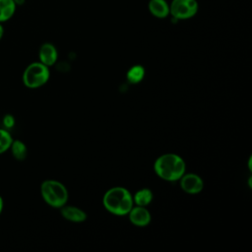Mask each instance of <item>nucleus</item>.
I'll return each mask as SVG.
<instances>
[{"mask_svg": "<svg viewBox=\"0 0 252 252\" xmlns=\"http://www.w3.org/2000/svg\"><path fill=\"white\" fill-rule=\"evenodd\" d=\"M102 203L109 213L116 216L128 215L134 205L132 194L128 189L120 186L108 189L103 196Z\"/></svg>", "mask_w": 252, "mask_h": 252, "instance_id": "nucleus-1", "label": "nucleus"}, {"mask_svg": "<svg viewBox=\"0 0 252 252\" xmlns=\"http://www.w3.org/2000/svg\"><path fill=\"white\" fill-rule=\"evenodd\" d=\"M155 172L167 181H176L185 173V162L175 154H164L158 157L154 164Z\"/></svg>", "mask_w": 252, "mask_h": 252, "instance_id": "nucleus-2", "label": "nucleus"}, {"mask_svg": "<svg viewBox=\"0 0 252 252\" xmlns=\"http://www.w3.org/2000/svg\"><path fill=\"white\" fill-rule=\"evenodd\" d=\"M40 193L45 203L53 208H61L68 201L66 187L57 180H44L40 185Z\"/></svg>", "mask_w": 252, "mask_h": 252, "instance_id": "nucleus-3", "label": "nucleus"}, {"mask_svg": "<svg viewBox=\"0 0 252 252\" xmlns=\"http://www.w3.org/2000/svg\"><path fill=\"white\" fill-rule=\"evenodd\" d=\"M49 76V69L46 65L41 62H32L23 73V83L29 89H37L48 81Z\"/></svg>", "mask_w": 252, "mask_h": 252, "instance_id": "nucleus-4", "label": "nucleus"}, {"mask_svg": "<svg viewBox=\"0 0 252 252\" xmlns=\"http://www.w3.org/2000/svg\"><path fill=\"white\" fill-rule=\"evenodd\" d=\"M199 10L197 0H172L169 4V15L175 20H188L193 18Z\"/></svg>", "mask_w": 252, "mask_h": 252, "instance_id": "nucleus-5", "label": "nucleus"}, {"mask_svg": "<svg viewBox=\"0 0 252 252\" xmlns=\"http://www.w3.org/2000/svg\"><path fill=\"white\" fill-rule=\"evenodd\" d=\"M179 180L182 190L189 194H197L201 192L204 187L202 178L195 173H184Z\"/></svg>", "mask_w": 252, "mask_h": 252, "instance_id": "nucleus-6", "label": "nucleus"}, {"mask_svg": "<svg viewBox=\"0 0 252 252\" xmlns=\"http://www.w3.org/2000/svg\"><path fill=\"white\" fill-rule=\"evenodd\" d=\"M130 221L137 226H145L151 221V214L146 207L133 206L128 213Z\"/></svg>", "mask_w": 252, "mask_h": 252, "instance_id": "nucleus-7", "label": "nucleus"}, {"mask_svg": "<svg viewBox=\"0 0 252 252\" xmlns=\"http://www.w3.org/2000/svg\"><path fill=\"white\" fill-rule=\"evenodd\" d=\"M38 57H39V62L49 67L56 62L58 57V52L56 47L52 43L45 42L41 44V46L39 47Z\"/></svg>", "mask_w": 252, "mask_h": 252, "instance_id": "nucleus-8", "label": "nucleus"}, {"mask_svg": "<svg viewBox=\"0 0 252 252\" xmlns=\"http://www.w3.org/2000/svg\"><path fill=\"white\" fill-rule=\"evenodd\" d=\"M61 209V215L67 220L73 222H83L87 220V214L82 209L75 206L64 205Z\"/></svg>", "mask_w": 252, "mask_h": 252, "instance_id": "nucleus-9", "label": "nucleus"}, {"mask_svg": "<svg viewBox=\"0 0 252 252\" xmlns=\"http://www.w3.org/2000/svg\"><path fill=\"white\" fill-rule=\"evenodd\" d=\"M148 9L158 19H164L169 15V4L166 0H150Z\"/></svg>", "mask_w": 252, "mask_h": 252, "instance_id": "nucleus-10", "label": "nucleus"}, {"mask_svg": "<svg viewBox=\"0 0 252 252\" xmlns=\"http://www.w3.org/2000/svg\"><path fill=\"white\" fill-rule=\"evenodd\" d=\"M17 5L14 0H0V23L9 21L15 14Z\"/></svg>", "mask_w": 252, "mask_h": 252, "instance_id": "nucleus-11", "label": "nucleus"}, {"mask_svg": "<svg viewBox=\"0 0 252 252\" xmlns=\"http://www.w3.org/2000/svg\"><path fill=\"white\" fill-rule=\"evenodd\" d=\"M153 200V192L148 189V188H143L138 190L134 197H133V202L137 206H143L147 207Z\"/></svg>", "mask_w": 252, "mask_h": 252, "instance_id": "nucleus-12", "label": "nucleus"}, {"mask_svg": "<svg viewBox=\"0 0 252 252\" xmlns=\"http://www.w3.org/2000/svg\"><path fill=\"white\" fill-rule=\"evenodd\" d=\"M13 157L17 160H24L28 155V149L24 142L20 140H13L10 149Z\"/></svg>", "mask_w": 252, "mask_h": 252, "instance_id": "nucleus-13", "label": "nucleus"}, {"mask_svg": "<svg viewBox=\"0 0 252 252\" xmlns=\"http://www.w3.org/2000/svg\"><path fill=\"white\" fill-rule=\"evenodd\" d=\"M145 77V69L141 65L132 66L127 72V80L132 84L141 82Z\"/></svg>", "mask_w": 252, "mask_h": 252, "instance_id": "nucleus-14", "label": "nucleus"}, {"mask_svg": "<svg viewBox=\"0 0 252 252\" xmlns=\"http://www.w3.org/2000/svg\"><path fill=\"white\" fill-rule=\"evenodd\" d=\"M13 142V138L9 131L5 128H0V155L8 151Z\"/></svg>", "mask_w": 252, "mask_h": 252, "instance_id": "nucleus-15", "label": "nucleus"}, {"mask_svg": "<svg viewBox=\"0 0 252 252\" xmlns=\"http://www.w3.org/2000/svg\"><path fill=\"white\" fill-rule=\"evenodd\" d=\"M3 125L5 126V129L12 128L15 125V118L12 114H6L3 117Z\"/></svg>", "mask_w": 252, "mask_h": 252, "instance_id": "nucleus-16", "label": "nucleus"}, {"mask_svg": "<svg viewBox=\"0 0 252 252\" xmlns=\"http://www.w3.org/2000/svg\"><path fill=\"white\" fill-rule=\"evenodd\" d=\"M3 35H4V28L2 26V23H0V40L2 39Z\"/></svg>", "mask_w": 252, "mask_h": 252, "instance_id": "nucleus-17", "label": "nucleus"}, {"mask_svg": "<svg viewBox=\"0 0 252 252\" xmlns=\"http://www.w3.org/2000/svg\"><path fill=\"white\" fill-rule=\"evenodd\" d=\"M14 2H15V4L17 6H21V5H23L26 2V0H14Z\"/></svg>", "mask_w": 252, "mask_h": 252, "instance_id": "nucleus-18", "label": "nucleus"}, {"mask_svg": "<svg viewBox=\"0 0 252 252\" xmlns=\"http://www.w3.org/2000/svg\"><path fill=\"white\" fill-rule=\"evenodd\" d=\"M3 206H4V202H3V199H2V197L0 196V214L2 213V210H3Z\"/></svg>", "mask_w": 252, "mask_h": 252, "instance_id": "nucleus-19", "label": "nucleus"}]
</instances>
